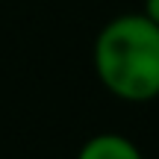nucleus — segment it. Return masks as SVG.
Here are the masks:
<instances>
[{
	"mask_svg": "<svg viewBox=\"0 0 159 159\" xmlns=\"http://www.w3.org/2000/svg\"><path fill=\"white\" fill-rule=\"evenodd\" d=\"M94 71L121 100H153L159 94V24L144 12L112 18L94 41Z\"/></svg>",
	"mask_w": 159,
	"mask_h": 159,
	"instance_id": "1",
	"label": "nucleus"
},
{
	"mask_svg": "<svg viewBox=\"0 0 159 159\" xmlns=\"http://www.w3.org/2000/svg\"><path fill=\"white\" fill-rule=\"evenodd\" d=\"M77 159H142L139 148L124 136H112V133H103L94 136L80 148Z\"/></svg>",
	"mask_w": 159,
	"mask_h": 159,
	"instance_id": "2",
	"label": "nucleus"
},
{
	"mask_svg": "<svg viewBox=\"0 0 159 159\" xmlns=\"http://www.w3.org/2000/svg\"><path fill=\"white\" fill-rule=\"evenodd\" d=\"M144 15L153 24H159V0H144Z\"/></svg>",
	"mask_w": 159,
	"mask_h": 159,
	"instance_id": "3",
	"label": "nucleus"
}]
</instances>
